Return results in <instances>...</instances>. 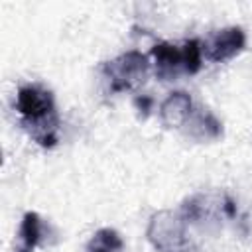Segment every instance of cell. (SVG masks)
<instances>
[{
  "mask_svg": "<svg viewBox=\"0 0 252 252\" xmlns=\"http://www.w3.org/2000/svg\"><path fill=\"white\" fill-rule=\"evenodd\" d=\"M124 240L114 228H98L87 244V252H122Z\"/></svg>",
  "mask_w": 252,
  "mask_h": 252,
  "instance_id": "obj_10",
  "label": "cell"
},
{
  "mask_svg": "<svg viewBox=\"0 0 252 252\" xmlns=\"http://www.w3.org/2000/svg\"><path fill=\"white\" fill-rule=\"evenodd\" d=\"M181 215L187 224H220L222 219L236 217V205L220 193H199L183 201Z\"/></svg>",
  "mask_w": 252,
  "mask_h": 252,
  "instance_id": "obj_4",
  "label": "cell"
},
{
  "mask_svg": "<svg viewBox=\"0 0 252 252\" xmlns=\"http://www.w3.org/2000/svg\"><path fill=\"white\" fill-rule=\"evenodd\" d=\"M189 224L181 211H158L150 217L146 236L158 252H191L193 242L189 238Z\"/></svg>",
  "mask_w": 252,
  "mask_h": 252,
  "instance_id": "obj_2",
  "label": "cell"
},
{
  "mask_svg": "<svg viewBox=\"0 0 252 252\" xmlns=\"http://www.w3.org/2000/svg\"><path fill=\"white\" fill-rule=\"evenodd\" d=\"M193 98L185 91H173L159 106V120L165 128H183L193 112Z\"/></svg>",
  "mask_w": 252,
  "mask_h": 252,
  "instance_id": "obj_7",
  "label": "cell"
},
{
  "mask_svg": "<svg viewBox=\"0 0 252 252\" xmlns=\"http://www.w3.org/2000/svg\"><path fill=\"white\" fill-rule=\"evenodd\" d=\"M134 104L140 108V110H144V114L150 110V104H152V98L150 96H138L136 100H134Z\"/></svg>",
  "mask_w": 252,
  "mask_h": 252,
  "instance_id": "obj_12",
  "label": "cell"
},
{
  "mask_svg": "<svg viewBox=\"0 0 252 252\" xmlns=\"http://www.w3.org/2000/svg\"><path fill=\"white\" fill-rule=\"evenodd\" d=\"M150 73V61L142 51H126L102 65V75L108 81L112 93L132 91L146 83Z\"/></svg>",
  "mask_w": 252,
  "mask_h": 252,
  "instance_id": "obj_3",
  "label": "cell"
},
{
  "mask_svg": "<svg viewBox=\"0 0 252 252\" xmlns=\"http://www.w3.org/2000/svg\"><path fill=\"white\" fill-rule=\"evenodd\" d=\"M183 130H185V136H189L197 142H213L222 136L220 120L207 108H193Z\"/></svg>",
  "mask_w": 252,
  "mask_h": 252,
  "instance_id": "obj_8",
  "label": "cell"
},
{
  "mask_svg": "<svg viewBox=\"0 0 252 252\" xmlns=\"http://www.w3.org/2000/svg\"><path fill=\"white\" fill-rule=\"evenodd\" d=\"M246 45V33L238 26H228L222 30H217L207 41H205V55L213 63H222L232 57H236Z\"/></svg>",
  "mask_w": 252,
  "mask_h": 252,
  "instance_id": "obj_5",
  "label": "cell"
},
{
  "mask_svg": "<svg viewBox=\"0 0 252 252\" xmlns=\"http://www.w3.org/2000/svg\"><path fill=\"white\" fill-rule=\"evenodd\" d=\"M152 57L156 65V75L161 81H175L183 69V49L181 45L169 43V41H159L152 47Z\"/></svg>",
  "mask_w": 252,
  "mask_h": 252,
  "instance_id": "obj_6",
  "label": "cell"
},
{
  "mask_svg": "<svg viewBox=\"0 0 252 252\" xmlns=\"http://www.w3.org/2000/svg\"><path fill=\"white\" fill-rule=\"evenodd\" d=\"M16 112L22 128L41 148H53L59 142L61 118L53 93L37 83L22 85L16 93Z\"/></svg>",
  "mask_w": 252,
  "mask_h": 252,
  "instance_id": "obj_1",
  "label": "cell"
},
{
  "mask_svg": "<svg viewBox=\"0 0 252 252\" xmlns=\"http://www.w3.org/2000/svg\"><path fill=\"white\" fill-rule=\"evenodd\" d=\"M183 49V69L185 75H195L199 73L203 65V45L199 39H187L181 43Z\"/></svg>",
  "mask_w": 252,
  "mask_h": 252,
  "instance_id": "obj_11",
  "label": "cell"
},
{
  "mask_svg": "<svg viewBox=\"0 0 252 252\" xmlns=\"http://www.w3.org/2000/svg\"><path fill=\"white\" fill-rule=\"evenodd\" d=\"M41 238H43V220L37 213L28 211L22 217L14 252H33L41 244Z\"/></svg>",
  "mask_w": 252,
  "mask_h": 252,
  "instance_id": "obj_9",
  "label": "cell"
}]
</instances>
